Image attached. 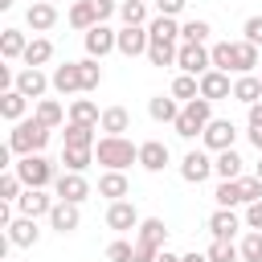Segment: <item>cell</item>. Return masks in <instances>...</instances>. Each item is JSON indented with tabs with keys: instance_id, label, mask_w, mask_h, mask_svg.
Segmentation results:
<instances>
[{
	"instance_id": "6da1fadb",
	"label": "cell",
	"mask_w": 262,
	"mask_h": 262,
	"mask_svg": "<svg viewBox=\"0 0 262 262\" xmlns=\"http://www.w3.org/2000/svg\"><path fill=\"white\" fill-rule=\"evenodd\" d=\"M94 160L106 172H127L131 164H139V143H131L127 135H102L94 143Z\"/></svg>"
},
{
	"instance_id": "7a4b0ae2",
	"label": "cell",
	"mask_w": 262,
	"mask_h": 262,
	"mask_svg": "<svg viewBox=\"0 0 262 262\" xmlns=\"http://www.w3.org/2000/svg\"><path fill=\"white\" fill-rule=\"evenodd\" d=\"M45 143H49V127L37 115L12 123V131H8V151H16V156H41Z\"/></svg>"
},
{
	"instance_id": "3957f363",
	"label": "cell",
	"mask_w": 262,
	"mask_h": 262,
	"mask_svg": "<svg viewBox=\"0 0 262 262\" xmlns=\"http://www.w3.org/2000/svg\"><path fill=\"white\" fill-rule=\"evenodd\" d=\"M209 123H213V102H209V98H192V102L180 106V119H176L172 127H176L180 139H196V135H205Z\"/></svg>"
},
{
	"instance_id": "277c9868",
	"label": "cell",
	"mask_w": 262,
	"mask_h": 262,
	"mask_svg": "<svg viewBox=\"0 0 262 262\" xmlns=\"http://www.w3.org/2000/svg\"><path fill=\"white\" fill-rule=\"evenodd\" d=\"M12 172L20 176L25 188H49V184H57V176H61V172L45 160V151H41V156H20V160L12 164Z\"/></svg>"
},
{
	"instance_id": "5b68a950",
	"label": "cell",
	"mask_w": 262,
	"mask_h": 262,
	"mask_svg": "<svg viewBox=\"0 0 262 262\" xmlns=\"http://www.w3.org/2000/svg\"><path fill=\"white\" fill-rule=\"evenodd\" d=\"M82 45H86V57H106L111 49H119V33L111 25H94L90 33H82Z\"/></svg>"
},
{
	"instance_id": "8992f818",
	"label": "cell",
	"mask_w": 262,
	"mask_h": 262,
	"mask_svg": "<svg viewBox=\"0 0 262 262\" xmlns=\"http://www.w3.org/2000/svg\"><path fill=\"white\" fill-rule=\"evenodd\" d=\"M176 66H180V74H192V78L209 74V70H213L209 45H180V53H176Z\"/></svg>"
},
{
	"instance_id": "52a82bcc",
	"label": "cell",
	"mask_w": 262,
	"mask_h": 262,
	"mask_svg": "<svg viewBox=\"0 0 262 262\" xmlns=\"http://www.w3.org/2000/svg\"><path fill=\"white\" fill-rule=\"evenodd\" d=\"M53 196H57V201H70V205H82V201L90 196V180H86L82 172H61L57 184H53Z\"/></svg>"
},
{
	"instance_id": "ba28073f",
	"label": "cell",
	"mask_w": 262,
	"mask_h": 262,
	"mask_svg": "<svg viewBox=\"0 0 262 262\" xmlns=\"http://www.w3.org/2000/svg\"><path fill=\"white\" fill-rule=\"evenodd\" d=\"M147 49H151V33L143 29V25H123L119 29V53L123 57H147Z\"/></svg>"
},
{
	"instance_id": "9c48e42d",
	"label": "cell",
	"mask_w": 262,
	"mask_h": 262,
	"mask_svg": "<svg viewBox=\"0 0 262 262\" xmlns=\"http://www.w3.org/2000/svg\"><path fill=\"white\" fill-rule=\"evenodd\" d=\"M201 139H205V151H229L233 139H237V127H233L229 119H213Z\"/></svg>"
},
{
	"instance_id": "30bf717a",
	"label": "cell",
	"mask_w": 262,
	"mask_h": 262,
	"mask_svg": "<svg viewBox=\"0 0 262 262\" xmlns=\"http://www.w3.org/2000/svg\"><path fill=\"white\" fill-rule=\"evenodd\" d=\"M53 205H57V196H49L45 188H25V192H20V201H16L20 217H49V213H53Z\"/></svg>"
},
{
	"instance_id": "8fae6325",
	"label": "cell",
	"mask_w": 262,
	"mask_h": 262,
	"mask_svg": "<svg viewBox=\"0 0 262 262\" xmlns=\"http://www.w3.org/2000/svg\"><path fill=\"white\" fill-rule=\"evenodd\" d=\"M168 160H172V151H168L164 139H143V143H139V168H143V172H164Z\"/></svg>"
},
{
	"instance_id": "7c38bea8",
	"label": "cell",
	"mask_w": 262,
	"mask_h": 262,
	"mask_svg": "<svg viewBox=\"0 0 262 262\" xmlns=\"http://www.w3.org/2000/svg\"><path fill=\"white\" fill-rule=\"evenodd\" d=\"M139 209L131 205V201H111V209H106V225L115 229V233H127V229H139Z\"/></svg>"
},
{
	"instance_id": "4fadbf2b",
	"label": "cell",
	"mask_w": 262,
	"mask_h": 262,
	"mask_svg": "<svg viewBox=\"0 0 262 262\" xmlns=\"http://www.w3.org/2000/svg\"><path fill=\"white\" fill-rule=\"evenodd\" d=\"M49 86H53V82L45 78V70H33V66H25V70L16 74V86H12V90H20L25 98H37V102H41Z\"/></svg>"
},
{
	"instance_id": "5bb4252c",
	"label": "cell",
	"mask_w": 262,
	"mask_h": 262,
	"mask_svg": "<svg viewBox=\"0 0 262 262\" xmlns=\"http://www.w3.org/2000/svg\"><path fill=\"white\" fill-rule=\"evenodd\" d=\"M78 225H82V205L57 201V205H53V213H49V229H57V233L66 237V233H74Z\"/></svg>"
},
{
	"instance_id": "9a60e30c",
	"label": "cell",
	"mask_w": 262,
	"mask_h": 262,
	"mask_svg": "<svg viewBox=\"0 0 262 262\" xmlns=\"http://www.w3.org/2000/svg\"><path fill=\"white\" fill-rule=\"evenodd\" d=\"M49 82H53V90H57V94H78V90H82V66H78V61L53 66Z\"/></svg>"
},
{
	"instance_id": "2e32d148",
	"label": "cell",
	"mask_w": 262,
	"mask_h": 262,
	"mask_svg": "<svg viewBox=\"0 0 262 262\" xmlns=\"http://www.w3.org/2000/svg\"><path fill=\"white\" fill-rule=\"evenodd\" d=\"M180 176H184L188 184L209 180V176H213V160H209V151H188V156L180 160Z\"/></svg>"
},
{
	"instance_id": "e0dca14e",
	"label": "cell",
	"mask_w": 262,
	"mask_h": 262,
	"mask_svg": "<svg viewBox=\"0 0 262 262\" xmlns=\"http://www.w3.org/2000/svg\"><path fill=\"white\" fill-rule=\"evenodd\" d=\"M201 98H209V102H217V98H233V82H229V74H221V70L201 74Z\"/></svg>"
},
{
	"instance_id": "ac0fdd59",
	"label": "cell",
	"mask_w": 262,
	"mask_h": 262,
	"mask_svg": "<svg viewBox=\"0 0 262 262\" xmlns=\"http://www.w3.org/2000/svg\"><path fill=\"white\" fill-rule=\"evenodd\" d=\"M25 25H29L37 37H41V33H49V29L57 25V4H37V0H33V4H29V12H25Z\"/></svg>"
},
{
	"instance_id": "d6986e66",
	"label": "cell",
	"mask_w": 262,
	"mask_h": 262,
	"mask_svg": "<svg viewBox=\"0 0 262 262\" xmlns=\"http://www.w3.org/2000/svg\"><path fill=\"white\" fill-rule=\"evenodd\" d=\"M258 66H262V49L250 41H233V74L242 78V74H254Z\"/></svg>"
},
{
	"instance_id": "ffe728a7",
	"label": "cell",
	"mask_w": 262,
	"mask_h": 262,
	"mask_svg": "<svg viewBox=\"0 0 262 262\" xmlns=\"http://www.w3.org/2000/svg\"><path fill=\"white\" fill-rule=\"evenodd\" d=\"M8 242H12V246H20V250H29V246H37V242H41V229H37V217H16V221L8 225Z\"/></svg>"
},
{
	"instance_id": "44dd1931",
	"label": "cell",
	"mask_w": 262,
	"mask_h": 262,
	"mask_svg": "<svg viewBox=\"0 0 262 262\" xmlns=\"http://www.w3.org/2000/svg\"><path fill=\"white\" fill-rule=\"evenodd\" d=\"M127 192H131L127 172H102V176H98V196H106V201H127Z\"/></svg>"
},
{
	"instance_id": "7402d4cb",
	"label": "cell",
	"mask_w": 262,
	"mask_h": 262,
	"mask_svg": "<svg viewBox=\"0 0 262 262\" xmlns=\"http://www.w3.org/2000/svg\"><path fill=\"white\" fill-rule=\"evenodd\" d=\"M209 229H213V237L233 242V237H237V229H242V217H237L233 209H217V213L209 217Z\"/></svg>"
},
{
	"instance_id": "603a6c76",
	"label": "cell",
	"mask_w": 262,
	"mask_h": 262,
	"mask_svg": "<svg viewBox=\"0 0 262 262\" xmlns=\"http://www.w3.org/2000/svg\"><path fill=\"white\" fill-rule=\"evenodd\" d=\"M66 20H70V29H78V33H90L94 25H102L90 0H74V4H70V12H66Z\"/></svg>"
},
{
	"instance_id": "cb8c5ba5",
	"label": "cell",
	"mask_w": 262,
	"mask_h": 262,
	"mask_svg": "<svg viewBox=\"0 0 262 262\" xmlns=\"http://www.w3.org/2000/svg\"><path fill=\"white\" fill-rule=\"evenodd\" d=\"M147 115L156 123H176L180 119V102L172 94H156V98H147Z\"/></svg>"
},
{
	"instance_id": "d4e9b609",
	"label": "cell",
	"mask_w": 262,
	"mask_h": 262,
	"mask_svg": "<svg viewBox=\"0 0 262 262\" xmlns=\"http://www.w3.org/2000/svg\"><path fill=\"white\" fill-rule=\"evenodd\" d=\"M25 49H29V37H25L20 29H4V33H0V57H4V61L25 57Z\"/></svg>"
},
{
	"instance_id": "484cf974",
	"label": "cell",
	"mask_w": 262,
	"mask_h": 262,
	"mask_svg": "<svg viewBox=\"0 0 262 262\" xmlns=\"http://www.w3.org/2000/svg\"><path fill=\"white\" fill-rule=\"evenodd\" d=\"M98 127H102L106 135H127V131H131V111H127V106H106Z\"/></svg>"
},
{
	"instance_id": "4316f807",
	"label": "cell",
	"mask_w": 262,
	"mask_h": 262,
	"mask_svg": "<svg viewBox=\"0 0 262 262\" xmlns=\"http://www.w3.org/2000/svg\"><path fill=\"white\" fill-rule=\"evenodd\" d=\"M233 98L246 102V106L262 102V78H258V74H242V78L233 82Z\"/></svg>"
},
{
	"instance_id": "83f0119b",
	"label": "cell",
	"mask_w": 262,
	"mask_h": 262,
	"mask_svg": "<svg viewBox=\"0 0 262 262\" xmlns=\"http://www.w3.org/2000/svg\"><path fill=\"white\" fill-rule=\"evenodd\" d=\"M209 37H213V25L201 20V16H192V20L180 25V45H205Z\"/></svg>"
},
{
	"instance_id": "f1b7e54d",
	"label": "cell",
	"mask_w": 262,
	"mask_h": 262,
	"mask_svg": "<svg viewBox=\"0 0 262 262\" xmlns=\"http://www.w3.org/2000/svg\"><path fill=\"white\" fill-rule=\"evenodd\" d=\"M168 94H172V98H176V102L184 106V102L201 98V78H192V74H176V78H172V90H168Z\"/></svg>"
},
{
	"instance_id": "f546056e",
	"label": "cell",
	"mask_w": 262,
	"mask_h": 262,
	"mask_svg": "<svg viewBox=\"0 0 262 262\" xmlns=\"http://www.w3.org/2000/svg\"><path fill=\"white\" fill-rule=\"evenodd\" d=\"M25 111H29V98H25L20 90H4V94H0V115H4L8 123H20Z\"/></svg>"
},
{
	"instance_id": "4dcf8cb0",
	"label": "cell",
	"mask_w": 262,
	"mask_h": 262,
	"mask_svg": "<svg viewBox=\"0 0 262 262\" xmlns=\"http://www.w3.org/2000/svg\"><path fill=\"white\" fill-rule=\"evenodd\" d=\"M70 123H82V127H98V123H102V111H98L90 98H74V102H70Z\"/></svg>"
},
{
	"instance_id": "1f68e13d",
	"label": "cell",
	"mask_w": 262,
	"mask_h": 262,
	"mask_svg": "<svg viewBox=\"0 0 262 262\" xmlns=\"http://www.w3.org/2000/svg\"><path fill=\"white\" fill-rule=\"evenodd\" d=\"M135 242H147V246L164 250V242H168V225H164L160 217H143V221H139V237H135Z\"/></svg>"
},
{
	"instance_id": "d6a6232c",
	"label": "cell",
	"mask_w": 262,
	"mask_h": 262,
	"mask_svg": "<svg viewBox=\"0 0 262 262\" xmlns=\"http://www.w3.org/2000/svg\"><path fill=\"white\" fill-rule=\"evenodd\" d=\"M49 57H53V41H49V37H33L20 61H25V66H33V70H41V66L49 61Z\"/></svg>"
},
{
	"instance_id": "836d02e7",
	"label": "cell",
	"mask_w": 262,
	"mask_h": 262,
	"mask_svg": "<svg viewBox=\"0 0 262 262\" xmlns=\"http://www.w3.org/2000/svg\"><path fill=\"white\" fill-rule=\"evenodd\" d=\"M66 139H61V147H94L98 143V135H94V127H82V123H66V131H61Z\"/></svg>"
},
{
	"instance_id": "e575fe53",
	"label": "cell",
	"mask_w": 262,
	"mask_h": 262,
	"mask_svg": "<svg viewBox=\"0 0 262 262\" xmlns=\"http://www.w3.org/2000/svg\"><path fill=\"white\" fill-rule=\"evenodd\" d=\"M213 172L221 176V180H242V156L229 147V151H217V160H213Z\"/></svg>"
},
{
	"instance_id": "d590c367",
	"label": "cell",
	"mask_w": 262,
	"mask_h": 262,
	"mask_svg": "<svg viewBox=\"0 0 262 262\" xmlns=\"http://www.w3.org/2000/svg\"><path fill=\"white\" fill-rule=\"evenodd\" d=\"M61 164L66 172H86L94 164V147H61Z\"/></svg>"
},
{
	"instance_id": "8d00e7d4",
	"label": "cell",
	"mask_w": 262,
	"mask_h": 262,
	"mask_svg": "<svg viewBox=\"0 0 262 262\" xmlns=\"http://www.w3.org/2000/svg\"><path fill=\"white\" fill-rule=\"evenodd\" d=\"M147 33H151V41H172V45H176V37H180V25H176V16H151Z\"/></svg>"
},
{
	"instance_id": "74e56055",
	"label": "cell",
	"mask_w": 262,
	"mask_h": 262,
	"mask_svg": "<svg viewBox=\"0 0 262 262\" xmlns=\"http://www.w3.org/2000/svg\"><path fill=\"white\" fill-rule=\"evenodd\" d=\"M213 201H217V209L246 205V196H242V184H237V180H221V184H217V192H213Z\"/></svg>"
},
{
	"instance_id": "f35d334b",
	"label": "cell",
	"mask_w": 262,
	"mask_h": 262,
	"mask_svg": "<svg viewBox=\"0 0 262 262\" xmlns=\"http://www.w3.org/2000/svg\"><path fill=\"white\" fill-rule=\"evenodd\" d=\"M119 16H123V25H143V29L151 25L147 20V0H123L119 4Z\"/></svg>"
},
{
	"instance_id": "ab89813d",
	"label": "cell",
	"mask_w": 262,
	"mask_h": 262,
	"mask_svg": "<svg viewBox=\"0 0 262 262\" xmlns=\"http://www.w3.org/2000/svg\"><path fill=\"white\" fill-rule=\"evenodd\" d=\"M176 53H180V45H172V41H151V49H147V61L151 66H176Z\"/></svg>"
},
{
	"instance_id": "60d3db41",
	"label": "cell",
	"mask_w": 262,
	"mask_h": 262,
	"mask_svg": "<svg viewBox=\"0 0 262 262\" xmlns=\"http://www.w3.org/2000/svg\"><path fill=\"white\" fill-rule=\"evenodd\" d=\"M37 119L53 131V127H61V123H66V111H61V102H57V98H41V102H37Z\"/></svg>"
},
{
	"instance_id": "b9f144b4",
	"label": "cell",
	"mask_w": 262,
	"mask_h": 262,
	"mask_svg": "<svg viewBox=\"0 0 262 262\" xmlns=\"http://www.w3.org/2000/svg\"><path fill=\"white\" fill-rule=\"evenodd\" d=\"M205 254H209V262H242L237 242H221V237H213V246H209Z\"/></svg>"
},
{
	"instance_id": "7bdbcfd3",
	"label": "cell",
	"mask_w": 262,
	"mask_h": 262,
	"mask_svg": "<svg viewBox=\"0 0 262 262\" xmlns=\"http://www.w3.org/2000/svg\"><path fill=\"white\" fill-rule=\"evenodd\" d=\"M209 57H213V70L229 74V70H233V41H217V45H209Z\"/></svg>"
},
{
	"instance_id": "ee69618b",
	"label": "cell",
	"mask_w": 262,
	"mask_h": 262,
	"mask_svg": "<svg viewBox=\"0 0 262 262\" xmlns=\"http://www.w3.org/2000/svg\"><path fill=\"white\" fill-rule=\"evenodd\" d=\"M237 250H242V262H262V229H250L237 242Z\"/></svg>"
},
{
	"instance_id": "f6af8a7d",
	"label": "cell",
	"mask_w": 262,
	"mask_h": 262,
	"mask_svg": "<svg viewBox=\"0 0 262 262\" xmlns=\"http://www.w3.org/2000/svg\"><path fill=\"white\" fill-rule=\"evenodd\" d=\"M20 192H25V184H20V176H16V172H0V201H8V205H16V201H20Z\"/></svg>"
},
{
	"instance_id": "bcb514c9",
	"label": "cell",
	"mask_w": 262,
	"mask_h": 262,
	"mask_svg": "<svg viewBox=\"0 0 262 262\" xmlns=\"http://www.w3.org/2000/svg\"><path fill=\"white\" fill-rule=\"evenodd\" d=\"M106 262H135V242L115 237V242L106 246Z\"/></svg>"
},
{
	"instance_id": "7dc6e473",
	"label": "cell",
	"mask_w": 262,
	"mask_h": 262,
	"mask_svg": "<svg viewBox=\"0 0 262 262\" xmlns=\"http://www.w3.org/2000/svg\"><path fill=\"white\" fill-rule=\"evenodd\" d=\"M82 66V90H98L102 86V66L94 61V57H86V61H78Z\"/></svg>"
},
{
	"instance_id": "c3c4849f",
	"label": "cell",
	"mask_w": 262,
	"mask_h": 262,
	"mask_svg": "<svg viewBox=\"0 0 262 262\" xmlns=\"http://www.w3.org/2000/svg\"><path fill=\"white\" fill-rule=\"evenodd\" d=\"M242 41H250V45L262 49V16H246V25H242Z\"/></svg>"
},
{
	"instance_id": "681fc988",
	"label": "cell",
	"mask_w": 262,
	"mask_h": 262,
	"mask_svg": "<svg viewBox=\"0 0 262 262\" xmlns=\"http://www.w3.org/2000/svg\"><path fill=\"white\" fill-rule=\"evenodd\" d=\"M237 184H242V196H246V205L262 201V180H258V176H242Z\"/></svg>"
},
{
	"instance_id": "f907efd6",
	"label": "cell",
	"mask_w": 262,
	"mask_h": 262,
	"mask_svg": "<svg viewBox=\"0 0 262 262\" xmlns=\"http://www.w3.org/2000/svg\"><path fill=\"white\" fill-rule=\"evenodd\" d=\"M184 4H188V0H156V12H160V16H180Z\"/></svg>"
},
{
	"instance_id": "816d5d0a",
	"label": "cell",
	"mask_w": 262,
	"mask_h": 262,
	"mask_svg": "<svg viewBox=\"0 0 262 262\" xmlns=\"http://www.w3.org/2000/svg\"><path fill=\"white\" fill-rule=\"evenodd\" d=\"M160 258V250L156 246H147V242H135V262H156Z\"/></svg>"
},
{
	"instance_id": "f5cc1de1",
	"label": "cell",
	"mask_w": 262,
	"mask_h": 262,
	"mask_svg": "<svg viewBox=\"0 0 262 262\" xmlns=\"http://www.w3.org/2000/svg\"><path fill=\"white\" fill-rule=\"evenodd\" d=\"M90 4H94V12H98V20H102V25H106V16H115V12H119V4H115V0H90Z\"/></svg>"
},
{
	"instance_id": "db71d44e",
	"label": "cell",
	"mask_w": 262,
	"mask_h": 262,
	"mask_svg": "<svg viewBox=\"0 0 262 262\" xmlns=\"http://www.w3.org/2000/svg\"><path fill=\"white\" fill-rule=\"evenodd\" d=\"M246 225H250V229H262V201L246 205Z\"/></svg>"
},
{
	"instance_id": "11a10c76",
	"label": "cell",
	"mask_w": 262,
	"mask_h": 262,
	"mask_svg": "<svg viewBox=\"0 0 262 262\" xmlns=\"http://www.w3.org/2000/svg\"><path fill=\"white\" fill-rule=\"evenodd\" d=\"M250 111V127H262V102H254V106H246Z\"/></svg>"
},
{
	"instance_id": "9f6ffc18",
	"label": "cell",
	"mask_w": 262,
	"mask_h": 262,
	"mask_svg": "<svg viewBox=\"0 0 262 262\" xmlns=\"http://www.w3.org/2000/svg\"><path fill=\"white\" fill-rule=\"evenodd\" d=\"M250 143H254V147L262 151V127H250Z\"/></svg>"
},
{
	"instance_id": "6f0895ef",
	"label": "cell",
	"mask_w": 262,
	"mask_h": 262,
	"mask_svg": "<svg viewBox=\"0 0 262 262\" xmlns=\"http://www.w3.org/2000/svg\"><path fill=\"white\" fill-rule=\"evenodd\" d=\"M180 262H209V254H196L192 250V254H180Z\"/></svg>"
},
{
	"instance_id": "680465c9",
	"label": "cell",
	"mask_w": 262,
	"mask_h": 262,
	"mask_svg": "<svg viewBox=\"0 0 262 262\" xmlns=\"http://www.w3.org/2000/svg\"><path fill=\"white\" fill-rule=\"evenodd\" d=\"M156 262H180V254H172V250H160V258Z\"/></svg>"
},
{
	"instance_id": "91938a15",
	"label": "cell",
	"mask_w": 262,
	"mask_h": 262,
	"mask_svg": "<svg viewBox=\"0 0 262 262\" xmlns=\"http://www.w3.org/2000/svg\"><path fill=\"white\" fill-rule=\"evenodd\" d=\"M0 8H12V0H0Z\"/></svg>"
},
{
	"instance_id": "94428289",
	"label": "cell",
	"mask_w": 262,
	"mask_h": 262,
	"mask_svg": "<svg viewBox=\"0 0 262 262\" xmlns=\"http://www.w3.org/2000/svg\"><path fill=\"white\" fill-rule=\"evenodd\" d=\"M254 176H258V180H262V160H258V172H254Z\"/></svg>"
},
{
	"instance_id": "6125c7cd",
	"label": "cell",
	"mask_w": 262,
	"mask_h": 262,
	"mask_svg": "<svg viewBox=\"0 0 262 262\" xmlns=\"http://www.w3.org/2000/svg\"><path fill=\"white\" fill-rule=\"evenodd\" d=\"M37 4H53V0H37Z\"/></svg>"
}]
</instances>
